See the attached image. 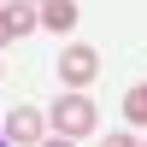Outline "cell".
I'll list each match as a JSON object with an SVG mask.
<instances>
[{
    "label": "cell",
    "mask_w": 147,
    "mask_h": 147,
    "mask_svg": "<svg viewBox=\"0 0 147 147\" xmlns=\"http://www.w3.org/2000/svg\"><path fill=\"white\" fill-rule=\"evenodd\" d=\"M0 129H6V141H18V147H41V141H47V118H41V106H12Z\"/></svg>",
    "instance_id": "cell-3"
},
{
    "label": "cell",
    "mask_w": 147,
    "mask_h": 147,
    "mask_svg": "<svg viewBox=\"0 0 147 147\" xmlns=\"http://www.w3.org/2000/svg\"><path fill=\"white\" fill-rule=\"evenodd\" d=\"M0 18H6V35H12V41L41 30V6H30V0H12V6H0Z\"/></svg>",
    "instance_id": "cell-4"
},
{
    "label": "cell",
    "mask_w": 147,
    "mask_h": 147,
    "mask_svg": "<svg viewBox=\"0 0 147 147\" xmlns=\"http://www.w3.org/2000/svg\"><path fill=\"white\" fill-rule=\"evenodd\" d=\"M59 77H65V88H88L94 77H100V53H94V47H82V41H71L65 53H59Z\"/></svg>",
    "instance_id": "cell-2"
},
{
    "label": "cell",
    "mask_w": 147,
    "mask_h": 147,
    "mask_svg": "<svg viewBox=\"0 0 147 147\" xmlns=\"http://www.w3.org/2000/svg\"><path fill=\"white\" fill-rule=\"evenodd\" d=\"M124 118L129 124H147V82H136V88L124 94Z\"/></svg>",
    "instance_id": "cell-6"
},
{
    "label": "cell",
    "mask_w": 147,
    "mask_h": 147,
    "mask_svg": "<svg viewBox=\"0 0 147 147\" xmlns=\"http://www.w3.org/2000/svg\"><path fill=\"white\" fill-rule=\"evenodd\" d=\"M100 147H141V141H136V136H129V129H112V136H106Z\"/></svg>",
    "instance_id": "cell-7"
},
{
    "label": "cell",
    "mask_w": 147,
    "mask_h": 147,
    "mask_svg": "<svg viewBox=\"0 0 147 147\" xmlns=\"http://www.w3.org/2000/svg\"><path fill=\"white\" fill-rule=\"evenodd\" d=\"M6 41H12V35H6V18H0V47H6Z\"/></svg>",
    "instance_id": "cell-9"
},
{
    "label": "cell",
    "mask_w": 147,
    "mask_h": 147,
    "mask_svg": "<svg viewBox=\"0 0 147 147\" xmlns=\"http://www.w3.org/2000/svg\"><path fill=\"white\" fill-rule=\"evenodd\" d=\"M53 129H59V136H71V141H77V136H94V100H88V94H77V88L59 94V100H53Z\"/></svg>",
    "instance_id": "cell-1"
},
{
    "label": "cell",
    "mask_w": 147,
    "mask_h": 147,
    "mask_svg": "<svg viewBox=\"0 0 147 147\" xmlns=\"http://www.w3.org/2000/svg\"><path fill=\"white\" fill-rule=\"evenodd\" d=\"M30 6H47V0H30Z\"/></svg>",
    "instance_id": "cell-10"
},
{
    "label": "cell",
    "mask_w": 147,
    "mask_h": 147,
    "mask_svg": "<svg viewBox=\"0 0 147 147\" xmlns=\"http://www.w3.org/2000/svg\"><path fill=\"white\" fill-rule=\"evenodd\" d=\"M41 147H77V141H71V136H53V141H41Z\"/></svg>",
    "instance_id": "cell-8"
},
{
    "label": "cell",
    "mask_w": 147,
    "mask_h": 147,
    "mask_svg": "<svg viewBox=\"0 0 147 147\" xmlns=\"http://www.w3.org/2000/svg\"><path fill=\"white\" fill-rule=\"evenodd\" d=\"M0 147H6V129H0Z\"/></svg>",
    "instance_id": "cell-11"
},
{
    "label": "cell",
    "mask_w": 147,
    "mask_h": 147,
    "mask_svg": "<svg viewBox=\"0 0 147 147\" xmlns=\"http://www.w3.org/2000/svg\"><path fill=\"white\" fill-rule=\"evenodd\" d=\"M41 30H53V35L77 30V0H47L41 6Z\"/></svg>",
    "instance_id": "cell-5"
},
{
    "label": "cell",
    "mask_w": 147,
    "mask_h": 147,
    "mask_svg": "<svg viewBox=\"0 0 147 147\" xmlns=\"http://www.w3.org/2000/svg\"><path fill=\"white\" fill-rule=\"evenodd\" d=\"M141 147H147V141H141Z\"/></svg>",
    "instance_id": "cell-12"
}]
</instances>
